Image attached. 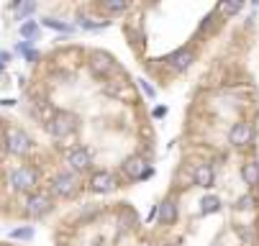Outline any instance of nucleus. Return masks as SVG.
Segmentation results:
<instances>
[{
    "instance_id": "1",
    "label": "nucleus",
    "mask_w": 259,
    "mask_h": 246,
    "mask_svg": "<svg viewBox=\"0 0 259 246\" xmlns=\"http://www.w3.org/2000/svg\"><path fill=\"white\" fill-rule=\"evenodd\" d=\"M190 174H193V185L208 190L213 187V182H216V170H213V164L203 162V164H193L190 167Z\"/></svg>"
},
{
    "instance_id": "2",
    "label": "nucleus",
    "mask_w": 259,
    "mask_h": 246,
    "mask_svg": "<svg viewBox=\"0 0 259 246\" xmlns=\"http://www.w3.org/2000/svg\"><path fill=\"white\" fill-rule=\"evenodd\" d=\"M252 139H254V128H252V123H246V121L233 123L231 131H229V141L233 147H246V144H252Z\"/></svg>"
},
{
    "instance_id": "3",
    "label": "nucleus",
    "mask_w": 259,
    "mask_h": 246,
    "mask_svg": "<svg viewBox=\"0 0 259 246\" xmlns=\"http://www.w3.org/2000/svg\"><path fill=\"white\" fill-rule=\"evenodd\" d=\"M241 180H244V185H249V187L259 185V162L257 159H249L241 167Z\"/></svg>"
},
{
    "instance_id": "4",
    "label": "nucleus",
    "mask_w": 259,
    "mask_h": 246,
    "mask_svg": "<svg viewBox=\"0 0 259 246\" xmlns=\"http://www.w3.org/2000/svg\"><path fill=\"white\" fill-rule=\"evenodd\" d=\"M254 208V197L252 195H241L236 200V210H252Z\"/></svg>"
}]
</instances>
